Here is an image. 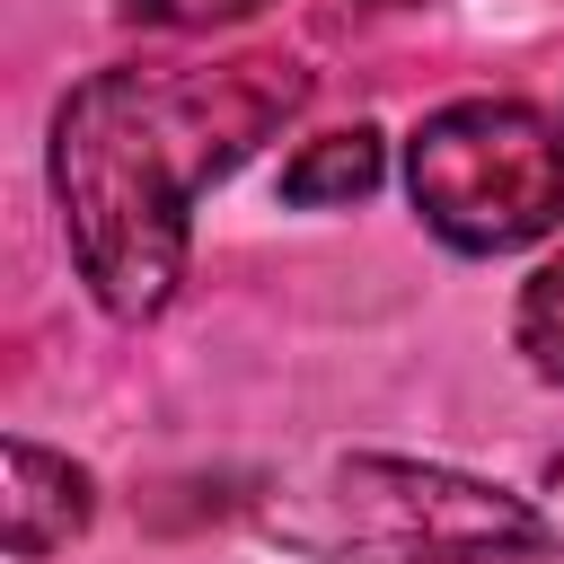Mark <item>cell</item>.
Here are the masks:
<instances>
[{"label": "cell", "instance_id": "6da1fadb", "mask_svg": "<svg viewBox=\"0 0 564 564\" xmlns=\"http://www.w3.org/2000/svg\"><path fill=\"white\" fill-rule=\"evenodd\" d=\"M308 97V70L282 53L203 62V70H88L53 106L44 176L88 300L123 326L159 317L185 282L194 194L273 141Z\"/></svg>", "mask_w": 564, "mask_h": 564}, {"label": "cell", "instance_id": "7a4b0ae2", "mask_svg": "<svg viewBox=\"0 0 564 564\" xmlns=\"http://www.w3.org/2000/svg\"><path fill=\"white\" fill-rule=\"evenodd\" d=\"M264 538L308 564H546L564 546L529 494L388 449H344L273 485Z\"/></svg>", "mask_w": 564, "mask_h": 564}, {"label": "cell", "instance_id": "3957f363", "mask_svg": "<svg viewBox=\"0 0 564 564\" xmlns=\"http://www.w3.org/2000/svg\"><path fill=\"white\" fill-rule=\"evenodd\" d=\"M405 194L449 256H520L564 229V123L529 97H449L405 141Z\"/></svg>", "mask_w": 564, "mask_h": 564}, {"label": "cell", "instance_id": "277c9868", "mask_svg": "<svg viewBox=\"0 0 564 564\" xmlns=\"http://www.w3.org/2000/svg\"><path fill=\"white\" fill-rule=\"evenodd\" d=\"M88 520H97V476L79 458L9 432V449H0V546H9V564L70 546Z\"/></svg>", "mask_w": 564, "mask_h": 564}, {"label": "cell", "instance_id": "5b68a950", "mask_svg": "<svg viewBox=\"0 0 564 564\" xmlns=\"http://www.w3.org/2000/svg\"><path fill=\"white\" fill-rule=\"evenodd\" d=\"M379 176H388V141H379L370 123H352V132H326V141H308V150L282 167V203H291V212L361 203Z\"/></svg>", "mask_w": 564, "mask_h": 564}, {"label": "cell", "instance_id": "8992f818", "mask_svg": "<svg viewBox=\"0 0 564 564\" xmlns=\"http://www.w3.org/2000/svg\"><path fill=\"white\" fill-rule=\"evenodd\" d=\"M511 344H520V361H529L546 388H564V256H546V264L520 282Z\"/></svg>", "mask_w": 564, "mask_h": 564}, {"label": "cell", "instance_id": "52a82bcc", "mask_svg": "<svg viewBox=\"0 0 564 564\" xmlns=\"http://www.w3.org/2000/svg\"><path fill=\"white\" fill-rule=\"evenodd\" d=\"M132 26H167V35H212V26H238L273 0H115Z\"/></svg>", "mask_w": 564, "mask_h": 564}, {"label": "cell", "instance_id": "ba28073f", "mask_svg": "<svg viewBox=\"0 0 564 564\" xmlns=\"http://www.w3.org/2000/svg\"><path fill=\"white\" fill-rule=\"evenodd\" d=\"M546 485H555V494H564V458H555V467H546Z\"/></svg>", "mask_w": 564, "mask_h": 564}, {"label": "cell", "instance_id": "9c48e42d", "mask_svg": "<svg viewBox=\"0 0 564 564\" xmlns=\"http://www.w3.org/2000/svg\"><path fill=\"white\" fill-rule=\"evenodd\" d=\"M379 9H405V0H379Z\"/></svg>", "mask_w": 564, "mask_h": 564}]
</instances>
